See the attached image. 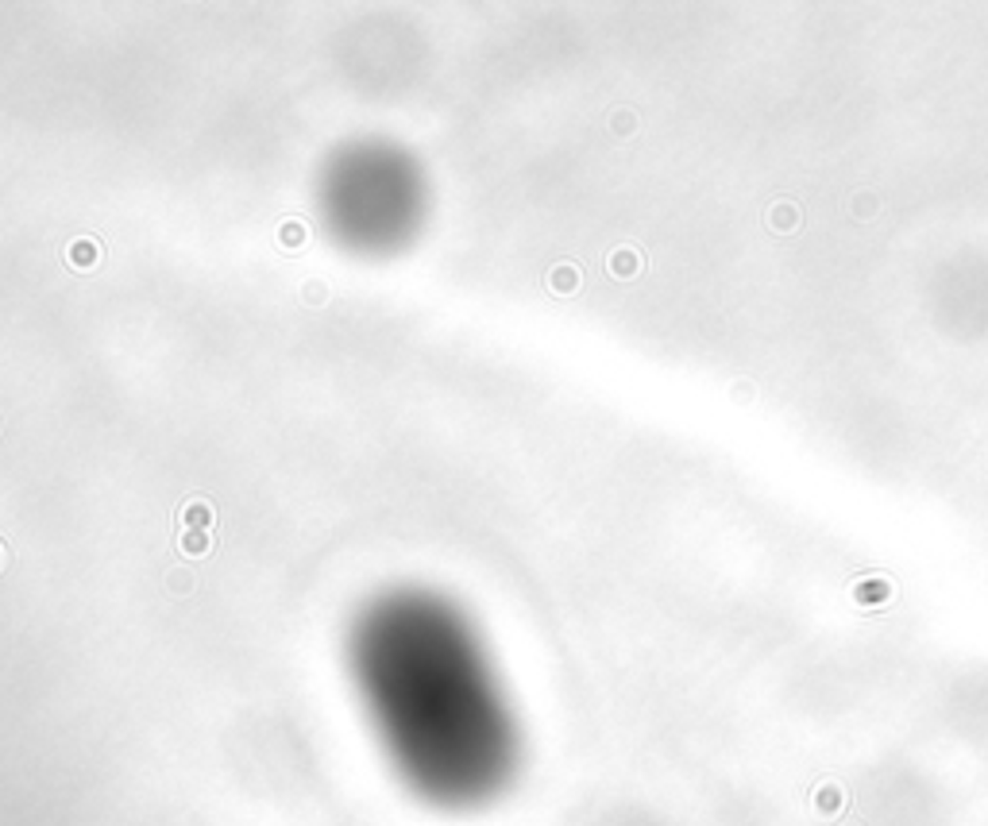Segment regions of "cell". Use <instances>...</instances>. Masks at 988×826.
<instances>
[{
    "mask_svg": "<svg viewBox=\"0 0 988 826\" xmlns=\"http://www.w3.org/2000/svg\"><path fill=\"white\" fill-rule=\"evenodd\" d=\"M367 683L394 749L425 792L463 799L494 784L506 730L460 642L433 626H387L367 645Z\"/></svg>",
    "mask_w": 988,
    "mask_h": 826,
    "instance_id": "1",
    "label": "cell"
},
{
    "mask_svg": "<svg viewBox=\"0 0 988 826\" xmlns=\"http://www.w3.org/2000/svg\"><path fill=\"white\" fill-rule=\"evenodd\" d=\"M213 521V510H208L205 503H190V510H185V526H208Z\"/></svg>",
    "mask_w": 988,
    "mask_h": 826,
    "instance_id": "2",
    "label": "cell"
},
{
    "mask_svg": "<svg viewBox=\"0 0 988 826\" xmlns=\"http://www.w3.org/2000/svg\"><path fill=\"white\" fill-rule=\"evenodd\" d=\"M182 544H185V552H193V556H197V552H205V549H208V537H205V533L185 529V533H182Z\"/></svg>",
    "mask_w": 988,
    "mask_h": 826,
    "instance_id": "3",
    "label": "cell"
}]
</instances>
